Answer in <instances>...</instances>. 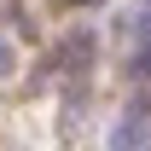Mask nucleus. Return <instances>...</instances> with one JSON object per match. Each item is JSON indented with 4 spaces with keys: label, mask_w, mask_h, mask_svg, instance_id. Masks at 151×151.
Here are the masks:
<instances>
[{
    "label": "nucleus",
    "mask_w": 151,
    "mask_h": 151,
    "mask_svg": "<svg viewBox=\"0 0 151 151\" xmlns=\"http://www.w3.org/2000/svg\"><path fill=\"white\" fill-rule=\"evenodd\" d=\"M145 134H151V99H134L122 111V122L111 128V151H139Z\"/></svg>",
    "instance_id": "1"
},
{
    "label": "nucleus",
    "mask_w": 151,
    "mask_h": 151,
    "mask_svg": "<svg viewBox=\"0 0 151 151\" xmlns=\"http://www.w3.org/2000/svg\"><path fill=\"white\" fill-rule=\"evenodd\" d=\"M134 70H139V76H151V47H145L139 58H134Z\"/></svg>",
    "instance_id": "2"
},
{
    "label": "nucleus",
    "mask_w": 151,
    "mask_h": 151,
    "mask_svg": "<svg viewBox=\"0 0 151 151\" xmlns=\"http://www.w3.org/2000/svg\"><path fill=\"white\" fill-rule=\"evenodd\" d=\"M0 70H12V47H6V41H0Z\"/></svg>",
    "instance_id": "3"
}]
</instances>
